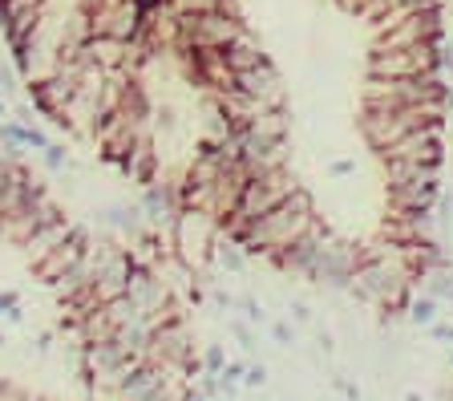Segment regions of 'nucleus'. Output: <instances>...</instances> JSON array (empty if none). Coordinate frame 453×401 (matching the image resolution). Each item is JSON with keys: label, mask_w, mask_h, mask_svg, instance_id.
<instances>
[{"label": "nucleus", "mask_w": 453, "mask_h": 401, "mask_svg": "<svg viewBox=\"0 0 453 401\" xmlns=\"http://www.w3.org/2000/svg\"><path fill=\"white\" fill-rule=\"evenodd\" d=\"M311 223H316V203H311L308 187H300V191L288 195L280 207H272L267 215H259V220L251 223V231H247V239H243V251L267 259L288 248L292 239H300Z\"/></svg>", "instance_id": "nucleus-1"}, {"label": "nucleus", "mask_w": 453, "mask_h": 401, "mask_svg": "<svg viewBox=\"0 0 453 401\" xmlns=\"http://www.w3.org/2000/svg\"><path fill=\"white\" fill-rule=\"evenodd\" d=\"M449 97V86L441 73L429 77H365L360 89V105L368 110H405V105H441Z\"/></svg>", "instance_id": "nucleus-2"}, {"label": "nucleus", "mask_w": 453, "mask_h": 401, "mask_svg": "<svg viewBox=\"0 0 453 401\" xmlns=\"http://www.w3.org/2000/svg\"><path fill=\"white\" fill-rule=\"evenodd\" d=\"M429 122H445L441 105H405V110H368V105H360V138L368 143L372 154H380L396 138H405L409 130H421Z\"/></svg>", "instance_id": "nucleus-3"}, {"label": "nucleus", "mask_w": 453, "mask_h": 401, "mask_svg": "<svg viewBox=\"0 0 453 401\" xmlns=\"http://www.w3.org/2000/svg\"><path fill=\"white\" fill-rule=\"evenodd\" d=\"M247 33L243 12H182L179 17V49H226Z\"/></svg>", "instance_id": "nucleus-4"}, {"label": "nucleus", "mask_w": 453, "mask_h": 401, "mask_svg": "<svg viewBox=\"0 0 453 401\" xmlns=\"http://www.w3.org/2000/svg\"><path fill=\"white\" fill-rule=\"evenodd\" d=\"M300 187L303 182L292 166H275V171H267V174H255V179H247V187H243V195H239V207H235L231 220L255 223L259 215H267L272 207H280L288 195L300 191ZM219 227H223V223H219Z\"/></svg>", "instance_id": "nucleus-5"}, {"label": "nucleus", "mask_w": 453, "mask_h": 401, "mask_svg": "<svg viewBox=\"0 0 453 401\" xmlns=\"http://www.w3.org/2000/svg\"><path fill=\"white\" fill-rule=\"evenodd\" d=\"M215 243H219V223L211 220L207 211L182 207V215L174 220V227H170V248H174V259L195 272L198 264L215 259Z\"/></svg>", "instance_id": "nucleus-6"}, {"label": "nucleus", "mask_w": 453, "mask_h": 401, "mask_svg": "<svg viewBox=\"0 0 453 401\" xmlns=\"http://www.w3.org/2000/svg\"><path fill=\"white\" fill-rule=\"evenodd\" d=\"M445 45H405V49H377L365 61V77H429L441 73Z\"/></svg>", "instance_id": "nucleus-7"}, {"label": "nucleus", "mask_w": 453, "mask_h": 401, "mask_svg": "<svg viewBox=\"0 0 453 401\" xmlns=\"http://www.w3.org/2000/svg\"><path fill=\"white\" fill-rule=\"evenodd\" d=\"M146 357L166 365V369H174V373H182V377H198V373H203V361L195 357V341H190L187 316H174V320L154 328Z\"/></svg>", "instance_id": "nucleus-8"}, {"label": "nucleus", "mask_w": 453, "mask_h": 401, "mask_svg": "<svg viewBox=\"0 0 453 401\" xmlns=\"http://www.w3.org/2000/svg\"><path fill=\"white\" fill-rule=\"evenodd\" d=\"M377 49H405V45H445V12L441 4L434 9H417L388 25L385 33H372Z\"/></svg>", "instance_id": "nucleus-9"}, {"label": "nucleus", "mask_w": 453, "mask_h": 401, "mask_svg": "<svg viewBox=\"0 0 453 401\" xmlns=\"http://www.w3.org/2000/svg\"><path fill=\"white\" fill-rule=\"evenodd\" d=\"M357 264H360V243H349V239L332 235L328 243H324V251L308 280L328 288V292H349L352 280H357Z\"/></svg>", "instance_id": "nucleus-10"}, {"label": "nucleus", "mask_w": 453, "mask_h": 401, "mask_svg": "<svg viewBox=\"0 0 453 401\" xmlns=\"http://www.w3.org/2000/svg\"><path fill=\"white\" fill-rule=\"evenodd\" d=\"M332 239V227L328 223H311L308 231H303L300 239H292L283 251H275V256H267L275 267H280L283 276H303L308 280L311 276V267H316V259H320V251H324V243Z\"/></svg>", "instance_id": "nucleus-11"}, {"label": "nucleus", "mask_w": 453, "mask_h": 401, "mask_svg": "<svg viewBox=\"0 0 453 401\" xmlns=\"http://www.w3.org/2000/svg\"><path fill=\"white\" fill-rule=\"evenodd\" d=\"M377 158H405V163L441 166L445 163V122H429L421 130H409L405 138H396L393 146H385Z\"/></svg>", "instance_id": "nucleus-12"}, {"label": "nucleus", "mask_w": 453, "mask_h": 401, "mask_svg": "<svg viewBox=\"0 0 453 401\" xmlns=\"http://www.w3.org/2000/svg\"><path fill=\"white\" fill-rule=\"evenodd\" d=\"M142 215H146V223H150L154 231H170L174 227V220L182 215V191L174 179H154L142 187V199H138Z\"/></svg>", "instance_id": "nucleus-13"}, {"label": "nucleus", "mask_w": 453, "mask_h": 401, "mask_svg": "<svg viewBox=\"0 0 453 401\" xmlns=\"http://www.w3.org/2000/svg\"><path fill=\"white\" fill-rule=\"evenodd\" d=\"M385 199L393 215H417V211H434L441 199V179L421 182H385Z\"/></svg>", "instance_id": "nucleus-14"}, {"label": "nucleus", "mask_w": 453, "mask_h": 401, "mask_svg": "<svg viewBox=\"0 0 453 401\" xmlns=\"http://www.w3.org/2000/svg\"><path fill=\"white\" fill-rule=\"evenodd\" d=\"M89 243H94V235H89V227H81V223H73V227H69V235L61 239V243H57L53 251H49L45 259H41L37 267H33V272H37L41 280H57L61 276V272H69V267L77 264V259L85 256V251H89Z\"/></svg>", "instance_id": "nucleus-15"}, {"label": "nucleus", "mask_w": 453, "mask_h": 401, "mask_svg": "<svg viewBox=\"0 0 453 401\" xmlns=\"http://www.w3.org/2000/svg\"><path fill=\"white\" fill-rule=\"evenodd\" d=\"M235 89L259 97L264 105H283V77H280V69H275L272 61H264V66H255V69H243V73H235Z\"/></svg>", "instance_id": "nucleus-16"}, {"label": "nucleus", "mask_w": 453, "mask_h": 401, "mask_svg": "<svg viewBox=\"0 0 453 401\" xmlns=\"http://www.w3.org/2000/svg\"><path fill=\"white\" fill-rule=\"evenodd\" d=\"M97 223H102V227H110V231H118V235L130 239V243L138 235H146V231H150V223H146V215H142L138 203H110V207L97 211Z\"/></svg>", "instance_id": "nucleus-17"}, {"label": "nucleus", "mask_w": 453, "mask_h": 401, "mask_svg": "<svg viewBox=\"0 0 453 401\" xmlns=\"http://www.w3.org/2000/svg\"><path fill=\"white\" fill-rule=\"evenodd\" d=\"M118 171H122L130 182H138V187H146V182L158 179V150H154V130L142 134L138 143H134V150L126 154V163L118 166Z\"/></svg>", "instance_id": "nucleus-18"}, {"label": "nucleus", "mask_w": 453, "mask_h": 401, "mask_svg": "<svg viewBox=\"0 0 453 401\" xmlns=\"http://www.w3.org/2000/svg\"><path fill=\"white\" fill-rule=\"evenodd\" d=\"M434 4H441V0H368L360 17L372 20V33H385L388 25H396V20L405 17V12L434 9Z\"/></svg>", "instance_id": "nucleus-19"}, {"label": "nucleus", "mask_w": 453, "mask_h": 401, "mask_svg": "<svg viewBox=\"0 0 453 401\" xmlns=\"http://www.w3.org/2000/svg\"><path fill=\"white\" fill-rule=\"evenodd\" d=\"M69 227H73V223H69V220H61V223H49V227H41L37 235H28L25 243H20V251H25L28 267H37L41 259H45L49 251H53L57 243H61V239L69 235Z\"/></svg>", "instance_id": "nucleus-20"}, {"label": "nucleus", "mask_w": 453, "mask_h": 401, "mask_svg": "<svg viewBox=\"0 0 453 401\" xmlns=\"http://www.w3.org/2000/svg\"><path fill=\"white\" fill-rule=\"evenodd\" d=\"M223 58H226V66L235 69V73H243V69H255V66H264V61H272L259 49V41H251V33H243L239 41H231V45L223 49Z\"/></svg>", "instance_id": "nucleus-21"}, {"label": "nucleus", "mask_w": 453, "mask_h": 401, "mask_svg": "<svg viewBox=\"0 0 453 401\" xmlns=\"http://www.w3.org/2000/svg\"><path fill=\"white\" fill-rule=\"evenodd\" d=\"M385 166V182H421V179H441V166L429 163H405V158H380Z\"/></svg>", "instance_id": "nucleus-22"}, {"label": "nucleus", "mask_w": 453, "mask_h": 401, "mask_svg": "<svg viewBox=\"0 0 453 401\" xmlns=\"http://www.w3.org/2000/svg\"><path fill=\"white\" fill-rule=\"evenodd\" d=\"M437 312H441V300H434L429 292H413V300L405 308V320L417 328H429L437 320Z\"/></svg>", "instance_id": "nucleus-23"}, {"label": "nucleus", "mask_w": 453, "mask_h": 401, "mask_svg": "<svg viewBox=\"0 0 453 401\" xmlns=\"http://www.w3.org/2000/svg\"><path fill=\"white\" fill-rule=\"evenodd\" d=\"M247 259H251V256H247L239 243H231V239L219 235V243H215V264L223 267V272H235V276H239V272H247Z\"/></svg>", "instance_id": "nucleus-24"}, {"label": "nucleus", "mask_w": 453, "mask_h": 401, "mask_svg": "<svg viewBox=\"0 0 453 401\" xmlns=\"http://www.w3.org/2000/svg\"><path fill=\"white\" fill-rule=\"evenodd\" d=\"M425 292L434 300H449V288H453V267H437V272H425Z\"/></svg>", "instance_id": "nucleus-25"}, {"label": "nucleus", "mask_w": 453, "mask_h": 401, "mask_svg": "<svg viewBox=\"0 0 453 401\" xmlns=\"http://www.w3.org/2000/svg\"><path fill=\"white\" fill-rule=\"evenodd\" d=\"M41 163H45L49 171H57V174H61V171H65V166H69V150H65V146H57V143H49L45 150H41Z\"/></svg>", "instance_id": "nucleus-26"}, {"label": "nucleus", "mask_w": 453, "mask_h": 401, "mask_svg": "<svg viewBox=\"0 0 453 401\" xmlns=\"http://www.w3.org/2000/svg\"><path fill=\"white\" fill-rule=\"evenodd\" d=\"M203 373H223V365H226V353H223V344H207L203 349Z\"/></svg>", "instance_id": "nucleus-27"}, {"label": "nucleus", "mask_w": 453, "mask_h": 401, "mask_svg": "<svg viewBox=\"0 0 453 401\" xmlns=\"http://www.w3.org/2000/svg\"><path fill=\"white\" fill-rule=\"evenodd\" d=\"M235 308H243V316L251 320V325H267V312L255 297H235Z\"/></svg>", "instance_id": "nucleus-28"}, {"label": "nucleus", "mask_w": 453, "mask_h": 401, "mask_svg": "<svg viewBox=\"0 0 453 401\" xmlns=\"http://www.w3.org/2000/svg\"><path fill=\"white\" fill-rule=\"evenodd\" d=\"M226 328H231V336L239 341V349H247V353H255V333L247 320H226Z\"/></svg>", "instance_id": "nucleus-29"}, {"label": "nucleus", "mask_w": 453, "mask_h": 401, "mask_svg": "<svg viewBox=\"0 0 453 401\" xmlns=\"http://www.w3.org/2000/svg\"><path fill=\"white\" fill-rule=\"evenodd\" d=\"M267 328H272L275 344H283V349H292V344H296V328L288 325V320H272V325H267Z\"/></svg>", "instance_id": "nucleus-30"}, {"label": "nucleus", "mask_w": 453, "mask_h": 401, "mask_svg": "<svg viewBox=\"0 0 453 401\" xmlns=\"http://www.w3.org/2000/svg\"><path fill=\"white\" fill-rule=\"evenodd\" d=\"M25 146H33V150H45V146H49V134L45 130H41V126H33V122H25Z\"/></svg>", "instance_id": "nucleus-31"}, {"label": "nucleus", "mask_w": 453, "mask_h": 401, "mask_svg": "<svg viewBox=\"0 0 453 401\" xmlns=\"http://www.w3.org/2000/svg\"><path fill=\"white\" fill-rule=\"evenodd\" d=\"M243 385H251V389H264V385H267V365L264 361H259V365H247Z\"/></svg>", "instance_id": "nucleus-32"}, {"label": "nucleus", "mask_w": 453, "mask_h": 401, "mask_svg": "<svg viewBox=\"0 0 453 401\" xmlns=\"http://www.w3.org/2000/svg\"><path fill=\"white\" fill-rule=\"evenodd\" d=\"M288 312H292L296 325H311V308L303 305V300H292V308H288Z\"/></svg>", "instance_id": "nucleus-33"}, {"label": "nucleus", "mask_w": 453, "mask_h": 401, "mask_svg": "<svg viewBox=\"0 0 453 401\" xmlns=\"http://www.w3.org/2000/svg\"><path fill=\"white\" fill-rule=\"evenodd\" d=\"M332 389H336V393H344V397H349V401H360V389H357V385H352V382H344V377H332Z\"/></svg>", "instance_id": "nucleus-34"}, {"label": "nucleus", "mask_w": 453, "mask_h": 401, "mask_svg": "<svg viewBox=\"0 0 453 401\" xmlns=\"http://www.w3.org/2000/svg\"><path fill=\"white\" fill-rule=\"evenodd\" d=\"M17 89V77H12V66H4L0 61V94H12Z\"/></svg>", "instance_id": "nucleus-35"}, {"label": "nucleus", "mask_w": 453, "mask_h": 401, "mask_svg": "<svg viewBox=\"0 0 453 401\" xmlns=\"http://www.w3.org/2000/svg\"><path fill=\"white\" fill-rule=\"evenodd\" d=\"M211 300H215V308H235V297H231V292H223V288H211Z\"/></svg>", "instance_id": "nucleus-36"}, {"label": "nucleus", "mask_w": 453, "mask_h": 401, "mask_svg": "<svg viewBox=\"0 0 453 401\" xmlns=\"http://www.w3.org/2000/svg\"><path fill=\"white\" fill-rule=\"evenodd\" d=\"M12 308H20V292H0V312L9 316Z\"/></svg>", "instance_id": "nucleus-37"}, {"label": "nucleus", "mask_w": 453, "mask_h": 401, "mask_svg": "<svg viewBox=\"0 0 453 401\" xmlns=\"http://www.w3.org/2000/svg\"><path fill=\"white\" fill-rule=\"evenodd\" d=\"M179 401H211L203 389H195V385H182V393H179Z\"/></svg>", "instance_id": "nucleus-38"}, {"label": "nucleus", "mask_w": 453, "mask_h": 401, "mask_svg": "<svg viewBox=\"0 0 453 401\" xmlns=\"http://www.w3.org/2000/svg\"><path fill=\"white\" fill-rule=\"evenodd\" d=\"M328 171L336 174V179H344V174H352V163H349V158H336V163H332Z\"/></svg>", "instance_id": "nucleus-39"}, {"label": "nucleus", "mask_w": 453, "mask_h": 401, "mask_svg": "<svg viewBox=\"0 0 453 401\" xmlns=\"http://www.w3.org/2000/svg\"><path fill=\"white\" fill-rule=\"evenodd\" d=\"M49 349H53V333H41L37 336V353H49Z\"/></svg>", "instance_id": "nucleus-40"}, {"label": "nucleus", "mask_w": 453, "mask_h": 401, "mask_svg": "<svg viewBox=\"0 0 453 401\" xmlns=\"http://www.w3.org/2000/svg\"><path fill=\"white\" fill-rule=\"evenodd\" d=\"M332 349H336V344H332V336H328V333H320V353H324V357H332Z\"/></svg>", "instance_id": "nucleus-41"}, {"label": "nucleus", "mask_w": 453, "mask_h": 401, "mask_svg": "<svg viewBox=\"0 0 453 401\" xmlns=\"http://www.w3.org/2000/svg\"><path fill=\"white\" fill-rule=\"evenodd\" d=\"M445 130H453V110H449V114H445Z\"/></svg>", "instance_id": "nucleus-42"}, {"label": "nucleus", "mask_w": 453, "mask_h": 401, "mask_svg": "<svg viewBox=\"0 0 453 401\" xmlns=\"http://www.w3.org/2000/svg\"><path fill=\"white\" fill-rule=\"evenodd\" d=\"M405 401H421V397H417V393H405Z\"/></svg>", "instance_id": "nucleus-43"}, {"label": "nucleus", "mask_w": 453, "mask_h": 401, "mask_svg": "<svg viewBox=\"0 0 453 401\" xmlns=\"http://www.w3.org/2000/svg\"><path fill=\"white\" fill-rule=\"evenodd\" d=\"M4 344H9V341H4V333H0V349H4Z\"/></svg>", "instance_id": "nucleus-44"}, {"label": "nucleus", "mask_w": 453, "mask_h": 401, "mask_svg": "<svg viewBox=\"0 0 453 401\" xmlns=\"http://www.w3.org/2000/svg\"><path fill=\"white\" fill-rule=\"evenodd\" d=\"M449 305H453V288H449Z\"/></svg>", "instance_id": "nucleus-45"}]
</instances>
